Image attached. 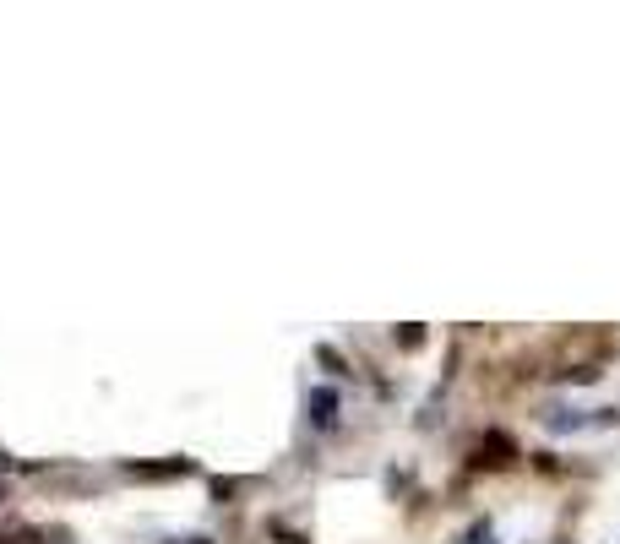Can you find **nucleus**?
<instances>
[{"mask_svg":"<svg viewBox=\"0 0 620 544\" xmlns=\"http://www.w3.org/2000/svg\"><path fill=\"white\" fill-rule=\"evenodd\" d=\"M479 463H485V468H506V463H517V441H512L506 430H485V441H479Z\"/></svg>","mask_w":620,"mask_h":544,"instance_id":"nucleus-1","label":"nucleus"},{"mask_svg":"<svg viewBox=\"0 0 620 544\" xmlns=\"http://www.w3.org/2000/svg\"><path fill=\"white\" fill-rule=\"evenodd\" d=\"M337 414H343V397H337L332 387H316V392H310V425H316V430H332Z\"/></svg>","mask_w":620,"mask_h":544,"instance_id":"nucleus-2","label":"nucleus"},{"mask_svg":"<svg viewBox=\"0 0 620 544\" xmlns=\"http://www.w3.org/2000/svg\"><path fill=\"white\" fill-rule=\"evenodd\" d=\"M191 463L180 457V463H131V473H142V480H174V473H185Z\"/></svg>","mask_w":620,"mask_h":544,"instance_id":"nucleus-3","label":"nucleus"},{"mask_svg":"<svg viewBox=\"0 0 620 544\" xmlns=\"http://www.w3.org/2000/svg\"><path fill=\"white\" fill-rule=\"evenodd\" d=\"M316 365H327L332 376H349V360H343V354H337L332 344H321V349H316Z\"/></svg>","mask_w":620,"mask_h":544,"instance_id":"nucleus-4","label":"nucleus"},{"mask_svg":"<svg viewBox=\"0 0 620 544\" xmlns=\"http://www.w3.org/2000/svg\"><path fill=\"white\" fill-rule=\"evenodd\" d=\"M463 544H496V533H490V523H473V528L463 533Z\"/></svg>","mask_w":620,"mask_h":544,"instance_id":"nucleus-5","label":"nucleus"},{"mask_svg":"<svg viewBox=\"0 0 620 544\" xmlns=\"http://www.w3.org/2000/svg\"><path fill=\"white\" fill-rule=\"evenodd\" d=\"M420 344H425L420 327H397V349H420Z\"/></svg>","mask_w":620,"mask_h":544,"instance_id":"nucleus-6","label":"nucleus"},{"mask_svg":"<svg viewBox=\"0 0 620 544\" xmlns=\"http://www.w3.org/2000/svg\"><path fill=\"white\" fill-rule=\"evenodd\" d=\"M267 533H272V539H284V544H310V539H305V533H294V528H284V523H272V528H267Z\"/></svg>","mask_w":620,"mask_h":544,"instance_id":"nucleus-7","label":"nucleus"},{"mask_svg":"<svg viewBox=\"0 0 620 544\" xmlns=\"http://www.w3.org/2000/svg\"><path fill=\"white\" fill-rule=\"evenodd\" d=\"M234 496V480H213V501H229Z\"/></svg>","mask_w":620,"mask_h":544,"instance_id":"nucleus-8","label":"nucleus"},{"mask_svg":"<svg viewBox=\"0 0 620 544\" xmlns=\"http://www.w3.org/2000/svg\"><path fill=\"white\" fill-rule=\"evenodd\" d=\"M0 501H6V485H0Z\"/></svg>","mask_w":620,"mask_h":544,"instance_id":"nucleus-9","label":"nucleus"}]
</instances>
